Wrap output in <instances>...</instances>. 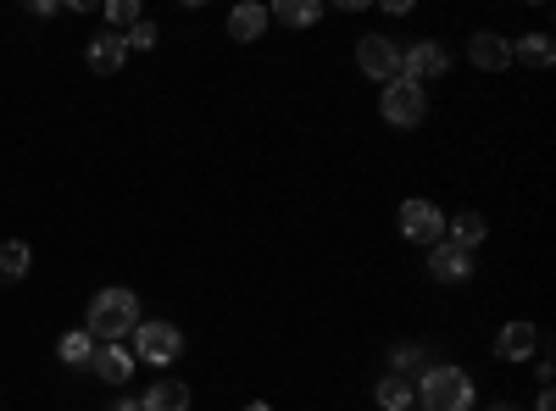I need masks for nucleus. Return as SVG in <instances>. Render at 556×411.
<instances>
[{"label": "nucleus", "instance_id": "f257e3e1", "mask_svg": "<svg viewBox=\"0 0 556 411\" xmlns=\"http://www.w3.org/2000/svg\"><path fill=\"white\" fill-rule=\"evenodd\" d=\"M146 317H139V295L134 290H101L84 311V334L101 345H123V334H134Z\"/></svg>", "mask_w": 556, "mask_h": 411}, {"label": "nucleus", "instance_id": "f03ea898", "mask_svg": "<svg viewBox=\"0 0 556 411\" xmlns=\"http://www.w3.org/2000/svg\"><path fill=\"white\" fill-rule=\"evenodd\" d=\"M417 406L424 411H473V378L462 368H424V378H417Z\"/></svg>", "mask_w": 556, "mask_h": 411}, {"label": "nucleus", "instance_id": "7ed1b4c3", "mask_svg": "<svg viewBox=\"0 0 556 411\" xmlns=\"http://www.w3.org/2000/svg\"><path fill=\"white\" fill-rule=\"evenodd\" d=\"M184 356V334L173 323H139L134 329V361H151V368H173Z\"/></svg>", "mask_w": 556, "mask_h": 411}, {"label": "nucleus", "instance_id": "20e7f679", "mask_svg": "<svg viewBox=\"0 0 556 411\" xmlns=\"http://www.w3.org/2000/svg\"><path fill=\"white\" fill-rule=\"evenodd\" d=\"M379 112H384V123H395V128H417L429 117V95L417 84H406V78H395V84H384V95H379Z\"/></svg>", "mask_w": 556, "mask_h": 411}, {"label": "nucleus", "instance_id": "39448f33", "mask_svg": "<svg viewBox=\"0 0 556 411\" xmlns=\"http://www.w3.org/2000/svg\"><path fill=\"white\" fill-rule=\"evenodd\" d=\"M445 67H451V56H445V44H440V39L401 44V78H406V84L424 89V84H429V78H440Z\"/></svg>", "mask_w": 556, "mask_h": 411}, {"label": "nucleus", "instance_id": "423d86ee", "mask_svg": "<svg viewBox=\"0 0 556 411\" xmlns=\"http://www.w3.org/2000/svg\"><path fill=\"white\" fill-rule=\"evenodd\" d=\"M356 67H362L367 78H379V84H395V78H401V44L384 39V34L356 39Z\"/></svg>", "mask_w": 556, "mask_h": 411}, {"label": "nucleus", "instance_id": "0eeeda50", "mask_svg": "<svg viewBox=\"0 0 556 411\" xmlns=\"http://www.w3.org/2000/svg\"><path fill=\"white\" fill-rule=\"evenodd\" d=\"M401 234L412 240V245H440L445 240V211L434 206V201H406L401 206Z\"/></svg>", "mask_w": 556, "mask_h": 411}, {"label": "nucleus", "instance_id": "6e6552de", "mask_svg": "<svg viewBox=\"0 0 556 411\" xmlns=\"http://www.w3.org/2000/svg\"><path fill=\"white\" fill-rule=\"evenodd\" d=\"M429 272H434V284H468L473 279V251H456V245H434L429 251Z\"/></svg>", "mask_w": 556, "mask_h": 411}, {"label": "nucleus", "instance_id": "1a4fd4ad", "mask_svg": "<svg viewBox=\"0 0 556 411\" xmlns=\"http://www.w3.org/2000/svg\"><path fill=\"white\" fill-rule=\"evenodd\" d=\"M468 56H473V67H484V73H506L513 67V39H501V34H473L468 39Z\"/></svg>", "mask_w": 556, "mask_h": 411}, {"label": "nucleus", "instance_id": "9d476101", "mask_svg": "<svg viewBox=\"0 0 556 411\" xmlns=\"http://www.w3.org/2000/svg\"><path fill=\"white\" fill-rule=\"evenodd\" d=\"M89 368H96V378H101V384L123 389V384L134 378V350H123V345H101L96 356H89Z\"/></svg>", "mask_w": 556, "mask_h": 411}, {"label": "nucleus", "instance_id": "9b49d317", "mask_svg": "<svg viewBox=\"0 0 556 411\" xmlns=\"http://www.w3.org/2000/svg\"><path fill=\"white\" fill-rule=\"evenodd\" d=\"M484 234H490V222H484L479 211L445 217V245H456V251H473V245H484Z\"/></svg>", "mask_w": 556, "mask_h": 411}, {"label": "nucleus", "instance_id": "f8f14e48", "mask_svg": "<svg viewBox=\"0 0 556 411\" xmlns=\"http://www.w3.org/2000/svg\"><path fill=\"white\" fill-rule=\"evenodd\" d=\"M123 56H128V44H123V34H117V28H106V34L89 39V67H96V73H117V67H123Z\"/></svg>", "mask_w": 556, "mask_h": 411}, {"label": "nucleus", "instance_id": "ddd939ff", "mask_svg": "<svg viewBox=\"0 0 556 411\" xmlns=\"http://www.w3.org/2000/svg\"><path fill=\"white\" fill-rule=\"evenodd\" d=\"M495 350H501V361H529V356L540 350V334H534L529 323H506L501 339H495Z\"/></svg>", "mask_w": 556, "mask_h": 411}, {"label": "nucleus", "instance_id": "4468645a", "mask_svg": "<svg viewBox=\"0 0 556 411\" xmlns=\"http://www.w3.org/2000/svg\"><path fill=\"white\" fill-rule=\"evenodd\" d=\"M139 411H190V384H178V378L151 384L146 400H139Z\"/></svg>", "mask_w": 556, "mask_h": 411}, {"label": "nucleus", "instance_id": "2eb2a0df", "mask_svg": "<svg viewBox=\"0 0 556 411\" xmlns=\"http://www.w3.org/2000/svg\"><path fill=\"white\" fill-rule=\"evenodd\" d=\"M228 34H235L240 44H256L267 34V7H256V0H245V7L228 12Z\"/></svg>", "mask_w": 556, "mask_h": 411}, {"label": "nucleus", "instance_id": "dca6fc26", "mask_svg": "<svg viewBox=\"0 0 556 411\" xmlns=\"http://www.w3.org/2000/svg\"><path fill=\"white\" fill-rule=\"evenodd\" d=\"M513 62H523V67H551V62H556L551 34H523V39L513 44Z\"/></svg>", "mask_w": 556, "mask_h": 411}, {"label": "nucleus", "instance_id": "f3484780", "mask_svg": "<svg viewBox=\"0 0 556 411\" xmlns=\"http://www.w3.org/2000/svg\"><path fill=\"white\" fill-rule=\"evenodd\" d=\"M267 17L290 23V28H312V23L323 17V0H278V7H273Z\"/></svg>", "mask_w": 556, "mask_h": 411}, {"label": "nucleus", "instance_id": "a211bd4d", "mask_svg": "<svg viewBox=\"0 0 556 411\" xmlns=\"http://www.w3.org/2000/svg\"><path fill=\"white\" fill-rule=\"evenodd\" d=\"M56 356L67 361V368H89V356H96V339H89L84 329H73V334H62V345H56Z\"/></svg>", "mask_w": 556, "mask_h": 411}, {"label": "nucleus", "instance_id": "6ab92c4d", "mask_svg": "<svg viewBox=\"0 0 556 411\" xmlns=\"http://www.w3.org/2000/svg\"><path fill=\"white\" fill-rule=\"evenodd\" d=\"M0 279H7V284L28 279V245H23V240H7V245H0Z\"/></svg>", "mask_w": 556, "mask_h": 411}, {"label": "nucleus", "instance_id": "aec40b11", "mask_svg": "<svg viewBox=\"0 0 556 411\" xmlns=\"http://www.w3.org/2000/svg\"><path fill=\"white\" fill-rule=\"evenodd\" d=\"M374 395H379V406H384V411H412V400H417V395H412V384H406V378H395V373H390Z\"/></svg>", "mask_w": 556, "mask_h": 411}, {"label": "nucleus", "instance_id": "412c9836", "mask_svg": "<svg viewBox=\"0 0 556 411\" xmlns=\"http://www.w3.org/2000/svg\"><path fill=\"white\" fill-rule=\"evenodd\" d=\"M106 23H112L117 34H128V28L139 23V0H106Z\"/></svg>", "mask_w": 556, "mask_h": 411}, {"label": "nucleus", "instance_id": "4be33fe9", "mask_svg": "<svg viewBox=\"0 0 556 411\" xmlns=\"http://www.w3.org/2000/svg\"><path fill=\"white\" fill-rule=\"evenodd\" d=\"M123 44H128V51H156V23H146V17H139V23L123 34Z\"/></svg>", "mask_w": 556, "mask_h": 411}, {"label": "nucleus", "instance_id": "5701e85b", "mask_svg": "<svg viewBox=\"0 0 556 411\" xmlns=\"http://www.w3.org/2000/svg\"><path fill=\"white\" fill-rule=\"evenodd\" d=\"M395 368H401V373L424 368V350H417V345H401V350H395Z\"/></svg>", "mask_w": 556, "mask_h": 411}, {"label": "nucleus", "instance_id": "b1692460", "mask_svg": "<svg viewBox=\"0 0 556 411\" xmlns=\"http://www.w3.org/2000/svg\"><path fill=\"white\" fill-rule=\"evenodd\" d=\"M534 411H556V395H551V389H540V400H534Z\"/></svg>", "mask_w": 556, "mask_h": 411}, {"label": "nucleus", "instance_id": "393cba45", "mask_svg": "<svg viewBox=\"0 0 556 411\" xmlns=\"http://www.w3.org/2000/svg\"><path fill=\"white\" fill-rule=\"evenodd\" d=\"M112 411H139V400H112Z\"/></svg>", "mask_w": 556, "mask_h": 411}, {"label": "nucleus", "instance_id": "a878e982", "mask_svg": "<svg viewBox=\"0 0 556 411\" xmlns=\"http://www.w3.org/2000/svg\"><path fill=\"white\" fill-rule=\"evenodd\" d=\"M245 411H273V406H267V400H251V406H245Z\"/></svg>", "mask_w": 556, "mask_h": 411}, {"label": "nucleus", "instance_id": "bb28decb", "mask_svg": "<svg viewBox=\"0 0 556 411\" xmlns=\"http://www.w3.org/2000/svg\"><path fill=\"white\" fill-rule=\"evenodd\" d=\"M490 411H518V406H506V400H501V406H490Z\"/></svg>", "mask_w": 556, "mask_h": 411}]
</instances>
